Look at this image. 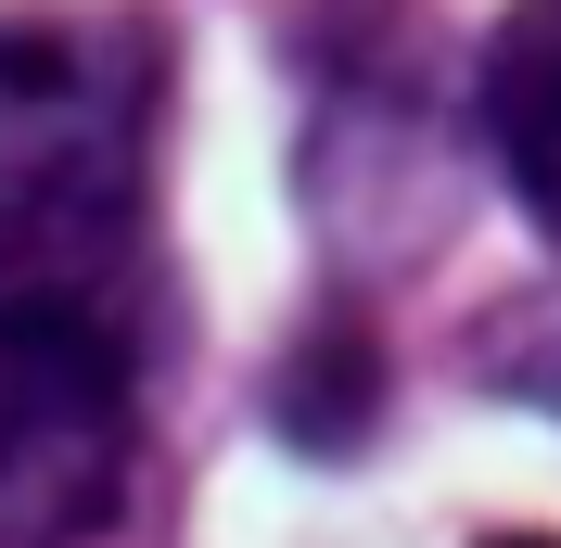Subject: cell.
<instances>
[{"label": "cell", "mask_w": 561, "mask_h": 548, "mask_svg": "<svg viewBox=\"0 0 561 548\" xmlns=\"http://www.w3.org/2000/svg\"><path fill=\"white\" fill-rule=\"evenodd\" d=\"M472 128H485L497 179L524 192V217L561 242V0H511L472 77Z\"/></svg>", "instance_id": "cell-3"}, {"label": "cell", "mask_w": 561, "mask_h": 548, "mask_svg": "<svg viewBox=\"0 0 561 548\" xmlns=\"http://www.w3.org/2000/svg\"><path fill=\"white\" fill-rule=\"evenodd\" d=\"M485 548H549V536H485Z\"/></svg>", "instance_id": "cell-6"}, {"label": "cell", "mask_w": 561, "mask_h": 548, "mask_svg": "<svg viewBox=\"0 0 561 548\" xmlns=\"http://www.w3.org/2000/svg\"><path fill=\"white\" fill-rule=\"evenodd\" d=\"M472 370L561 409V307H511V332H485V357H472Z\"/></svg>", "instance_id": "cell-5"}, {"label": "cell", "mask_w": 561, "mask_h": 548, "mask_svg": "<svg viewBox=\"0 0 561 548\" xmlns=\"http://www.w3.org/2000/svg\"><path fill=\"white\" fill-rule=\"evenodd\" d=\"M167 38L140 13H0V294H103L153 192Z\"/></svg>", "instance_id": "cell-1"}, {"label": "cell", "mask_w": 561, "mask_h": 548, "mask_svg": "<svg viewBox=\"0 0 561 548\" xmlns=\"http://www.w3.org/2000/svg\"><path fill=\"white\" fill-rule=\"evenodd\" d=\"M140 344L115 294H0V548H90L128 498Z\"/></svg>", "instance_id": "cell-2"}, {"label": "cell", "mask_w": 561, "mask_h": 548, "mask_svg": "<svg viewBox=\"0 0 561 548\" xmlns=\"http://www.w3.org/2000/svg\"><path fill=\"white\" fill-rule=\"evenodd\" d=\"M268 409L294 446H319V459H345L357 434H370V409H383V344H370V319H319L294 357H280Z\"/></svg>", "instance_id": "cell-4"}]
</instances>
